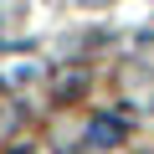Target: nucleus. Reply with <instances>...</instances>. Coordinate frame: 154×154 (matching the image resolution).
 <instances>
[{
  "instance_id": "nucleus-1",
  "label": "nucleus",
  "mask_w": 154,
  "mask_h": 154,
  "mask_svg": "<svg viewBox=\"0 0 154 154\" xmlns=\"http://www.w3.org/2000/svg\"><path fill=\"white\" fill-rule=\"evenodd\" d=\"M128 139V118L123 113H93L88 128H82V144L88 149H118Z\"/></svg>"
}]
</instances>
